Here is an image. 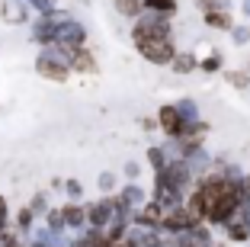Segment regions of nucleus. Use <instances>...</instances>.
Here are the masks:
<instances>
[{"instance_id":"12","label":"nucleus","mask_w":250,"mask_h":247,"mask_svg":"<svg viewBox=\"0 0 250 247\" xmlns=\"http://www.w3.org/2000/svg\"><path fill=\"white\" fill-rule=\"evenodd\" d=\"M147 160H151V167H154V170H164V167L170 164L167 154H164L161 148H151V151H147Z\"/></svg>"},{"instance_id":"13","label":"nucleus","mask_w":250,"mask_h":247,"mask_svg":"<svg viewBox=\"0 0 250 247\" xmlns=\"http://www.w3.org/2000/svg\"><path fill=\"white\" fill-rule=\"evenodd\" d=\"M199 67H202V71H208V74L221 71V51H212L206 61H199Z\"/></svg>"},{"instance_id":"9","label":"nucleus","mask_w":250,"mask_h":247,"mask_svg":"<svg viewBox=\"0 0 250 247\" xmlns=\"http://www.w3.org/2000/svg\"><path fill=\"white\" fill-rule=\"evenodd\" d=\"M64 228H67L64 212H61V209H52V212H48V231H52L55 238H61V234H64Z\"/></svg>"},{"instance_id":"6","label":"nucleus","mask_w":250,"mask_h":247,"mask_svg":"<svg viewBox=\"0 0 250 247\" xmlns=\"http://www.w3.org/2000/svg\"><path fill=\"white\" fill-rule=\"evenodd\" d=\"M145 10L147 13L170 16V13H177V0H145Z\"/></svg>"},{"instance_id":"17","label":"nucleus","mask_w":250,"mask_h":247,"mask_svg":"<svg viewBox=\"0 0 250 247\" xmlns=\"http://www.w3.org/2000/svg\"><path fill=\"white\" fill-rule=\"evenodd\" d=\"M10 231V222H7V199L0 196V238Z\"/></svg>"},{"instance_id":"3","label":"nucleus","mask_w":250,"mask_h":247,"mask_svg":"<svg viewBox=\"0 0 250 247\" xmlns=\"http://www.w3.org/2000/svg\"><path fill=\"white\" fill-rule=\"evenodd\" d=\"M61 212H64V222H67V228H71V231H83V228L90 225L87 209H83L81 202H67Z\"/></svg>"},{"instance_id":"16","label":"nucleus","mask_w":250,"mask_h":247,"mask_svg":"<svg viewBox=\"0 0 250 247\" xmlns=\"http://www.w3.org/2000/svg\"><path fill=\"white\" fill-rule=\"evenodd\" d=\"M64 189H67V196H71L74 202H77V199L83 196V186H81V180H67V183H64Z\"/></svg>"},{"instance_id":"4","label":"nucleus","mask_w":250,"mask_h":247,"mask_svg":"<svg viewBox=\"0 0 250 247\" xmlns=\"http://www.w3.org/2000/svg\"><path fill=\"white\" fill-rule=\"evenodd\" d=\"M67 55H71V67H74V71L96 74V61H93V55H90L87 48H74V51H67Z\"/></svg>"},{"instance_id":"11","label":"nucleus","mask_w":250,"mask_h":247,"mask_svg":"<svg viewBox=\"0 0 250 247\" xmlns=\"http://www.w3.org/2000/svg\"><path fill=\"white\" fill-rule=\"evenodd\" d=\"M225 80H228L231 87H237V90H244L250 84V71H228L225 74Z\"/></svg>"},{"instance_id":"14","label":"nucleus","mask_w":250,"mask_h":247,"mask_svg":"<svg viewBox=\"0 0 250 247\" xmlns=\"http://www.w3.org/2000/svg\"><path fill=\"white\" fill-rule=\"evenodd\" d=\"M196 7L202 13H212V10H228V0H196Z\"/></svg>"},{"instance_id":"18","label":"nucleus","mask_w":250,"mask_h":247,"mask_svg":"<svg viewBox=\"0 0 250 247\" xmlns=\"http://www.w3.org/2000/svg\"><path fill=\"white\" fill-rule=\"evenodd\" d=\"M112 186H116V177H112V174H103V177H100V189H106V193H109Z\"/></svg>"},{"instance_id":"1","label":"nucleus","mask_w":250,"mask_h":247,"mask_svg":"<svg viewBox=\"0 0 250 247\" xmlns=\"http://www.w3.org/2000/svg\"><path fill=\"white\" fill-rule=\"evenodd\" d=\"M36 71L42 74L45 80H55V84H64L67 77H71V55H67L64 48H58V51H42L39 55V61H36Z\"/></svg>"},{"instance_id":"20","label":"nucleus","mask_w":250,"mask_h":247,"mask_svg":"<svg viewBox=\"0 0 250 247\" xmlns=\"http://www.w3.org/2000/svg\"><path fill=\"white\" fill-rule=\"evenodd\" d=\"M36 3H48V0H36Z\"/></svg>"},{"instance_id":"10","label":"nucleus","mask_w":250,"mask_h":247,"mask_svg":"<svg viewBox=\"0 0 250 247\" xmlns=\"http://www.w3.org/2000/svg\"><path fill=\"white\" fill-rule=\"evenodd\" d=\"M116 10L122 16H138L145 10V0H116Z\"/></svg>"},{"instance_id":"2","label":"nucleus","mask_w":250,"mask_h":247,"mask_svg":"<svg viewBox=\"0 0 250 247\" xmlns=\"http://www.w3.org/2000/svg\"><path fill=\"white\" fill-rule=\"evenodd\" d=\"M135 48L151 65H173V58H177V48H173V39L170 36L167 39H135Z\"/></svg>"},{"instance_id":"15","label":"nucleus","mask_w":250,"mask_h":247,"mask_svg":"<svg viewBox=\"0 0 250 247\" xmlns=\"http://www.w3.org/2000/svg\"><path fill=\"white\" fill-rule=\"evenodd\" d=\"M231 39H234L237 45L250 42V26H234V29H231Z\"/></svg>"},{"instance_id":"5","label":"nucleus","mask_w":250,"mask_h":247,"mask_svg":"<svg viewBox=\"0 0 250 247\" xmlns=\"http://www.w3.org/2000/svg\"><path fill=\"white\" fill-rule=\"evenodd\" d=\"M206 26L221 29V32H231L234 29V16H231L228 10H212V13H206Z\"/></svg>"},{"instance_id":"7","label":"nucleus","mask_w":250,"mask_h":247,"mask_svg":"<svg viewBox=\"0 0 250 247\" xmlns=\"http://www.w3.org/2000/svg\"><path fill=\"white\" fill-rule=\"evenodd\" d=\"M3 20L7 22H22L26 20V7H20V0H3Z\"/></svg>"},{"instance_id":"19","label":"nucleus","mask_w":250,"mask_h":247,"mask_svg":"<svg viewBox=\"0 0 250 247\" xmlns=\"http://www.w3.org/2000/svg\"><path fill=\"white\" fill-rule=\"evenodd\" d=\"M244 13H247V16H250V0H244Z\"/></svg>"},{"instance_id":"8","label":"nucleus","mask_w":250,"mask_h":247,"mask_svg":"<svg viewBox=\"0 0 250 247\" xmlns=\"http://www.w3.org/2000/svg\"><path fill=\"white\" fill-rule=\"evenodd\" d=\"M170 67H173L177 74H189V71H196V67H199V58H196V55H177Z\"/></svg>"}]
</instances>
